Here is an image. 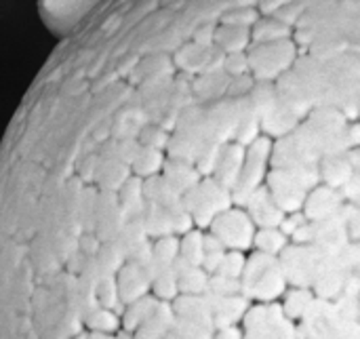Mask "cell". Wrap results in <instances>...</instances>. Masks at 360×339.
I'll return each mask as SVG.
<instances>
[{"mask_svg": "<svg viewBox=\"0 0 360 339\" xmlns=\"http://www.w3.org/2000/svg\"><path fill=\"white\" fill-rule=\"evenodd\" d=\"M213 234L228 247H247L253 241V224L243 213H224L215 219Z\"/></svg>", "mask_w": 360, "mask_h": 339, "instance_id": "6da1fadb", "label": "cell"}, {"mask_svg": "<svg viewBox=\"0 0 360 339\" xmlns=\"http://www.w3.org/2000/svg\"><path fill=\"white\" fill-rule=\"evenodd\" d=\"M255 245H257V249H259L262 253L274 255V253H278V251L285 249V245H287V234L281 232V230H276V228H268V230H262V232L257 234Z\"/></svg>", "mask_w": 360, "mask_h": 339, "instance_id": "7a4b0ae2", "label": "cell"}, {"mask_svg": "<svg viewBox=\"0 0 360 339\" xmlns=\"http://www.w3.org/2000/svg\"><path fill=\"white\" fill-rule=\"evenodd\" d=\"M226 70H228L232 76L240 78V76H245V74H247V70H249V61H247V57H245L243 53H232V55L226 59Z\"/></svg>", "mask_w": 360, "mask_h": 339, "instance_id": "3957f363", "label": "cell"}, {"mask_svg": "<svg viewBox=\"0 0 360 339\" xmlns=\"http://www.w3.org/2000/svg\"><path fill=\"white\" fill-rule=\"evenodd\" d=\"M352 143L360 146V124H354V129H352Z\"/></svg>", "mask_w": 360, "mask_h": 339, "instance_id": "277c9868", "label": "cell"}]
</instances>
